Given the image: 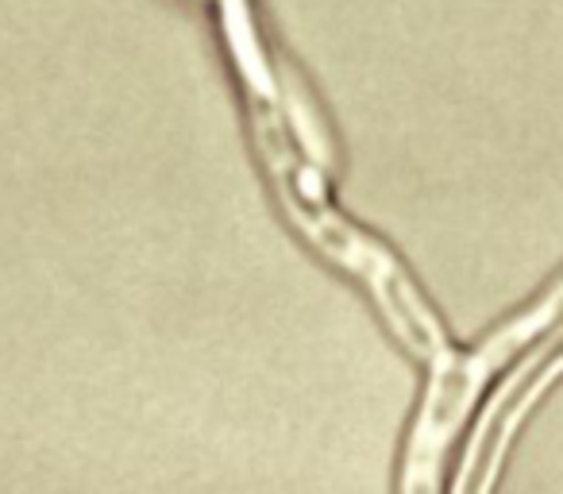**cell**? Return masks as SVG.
<instances>
[{
	"instance_id": "cell-2",
	"label": "cell",
	"mask_w": 563,
	"mask_h": 494,
	"mask_svg": "<svg viewBox=\"0 0 563 494\" xmlns=\"http://www.w3.org/2000/svg\"><path fill=\"white\" fill-rule=\"evenodd\" d=\"M563 321V271H555L521 309L506 317L501 325H494L475 348L467 352H452L444 363L432 367V383L424 394V406L417 414L413 437L406 448V491H432L444 463L448 448H452L455 432L463 429L467 414L475 409V402L483 398V391L509 371L532 344L548 337L555 325Z\"/></svg>"
},
{
	"instance_id": "cell-3",
	"label": "cell",
	"mask_w": 563,
	"mask_h": 494,
	"mask_svg": "<svg viewBox=\"0 0 563 494\" xmlns=\"http://www.w3.org/2000/svg\"><path fill=\"white\" fill-rule=\"evenodd\" d=\"M509 371H514V375L501 378L490 406L478 417V429H475V437H471L467 455H463L460 486L471 479V471H478V479H475L478 491H486V486L498 479L501 460H506L509 444H514L525 417H529L532 409H537V402L563 378V321L555 325L540 344H532Z\"/></svg>"
},
{
	"instance_id": "cell-1",
	"label": "cell",
	"mask_w": 563,
	"mask_h": 494,
	"mask_svg": "<svg viewBox=\"0 0 563 494\" xmlns=\"http://www.w3.org/2000/svg\"><path fill=\"white\" fill-rule=\"evenodd\" d=\"M247 9L235 4V9L224 12V32L228 43H232L235 58L247 63L251 74V120H255V135H258V151H263V163L274 178V194H278L286 217L294 220L301 235L313 243L317 252L329 255L336 267H344L363 290L371 294V301L378 306V314L386 317V325L394 329V337L417 355L429 367L444 363L448 355L455 352L452 340H448L440 317L432 314V306L421 298V290L413 286V278L406 275L398 260L386 252L383 243H375L367 232L344 220L324 197V186L317 182V174L301 163V155L294 151L290 135L282 128V109L278 97L266 89L271 81V70H266L263 55H258V43L251 35Z\"/></svg>"
}]
</instances>
